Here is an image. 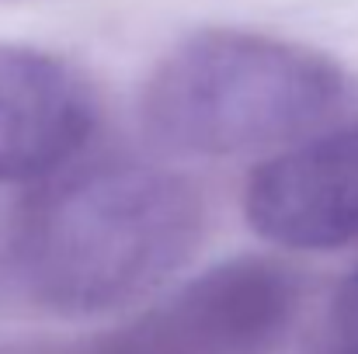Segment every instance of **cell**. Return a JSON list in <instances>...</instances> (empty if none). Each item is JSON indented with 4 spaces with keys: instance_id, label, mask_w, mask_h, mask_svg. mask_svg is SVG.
<instances>
[{
    "instance_id": "cell-2",
    "label": "cell",
    "mask_w": 358,
    "mask_h": 354,
    "mask_svg": "<svg viewBox=\"0 0 358 354\" xmlns=\"http://www.w3.org/2000/svg\"><path fill=\"white\" fill-rule=\"evenodd\" d=\"M348 80L324 52L243 28H206L150 73L139 118L188 156H237L310 139L341 108Z\"/></svg>"
},
{
    "instance_id": "cell-5",
    "label": "cell",
    "mask_w": 358,
    "mask_h": 354,
    "mask_svg": "<svg viewBox=\"0 0 358 354\" xmlns=\"http://www.w3.org/2000/svg\"><path fill=\"white\" fill-rule=\"evenodd\" d=\"M98 125L91 84L66 59L0 42V184L63 174Z\"/></svg>"
},
{
    "instance_id": "cell-4",
    "label": "cell",
    "mask_w": 358,
    "mask_h": 354,
    "mask_svg": "<svg viewBox=\"0 0 358 354\" xmlns=\"http://www.w3.org/2000/svg\"><path fill=\"white\" fill-rule=\"evenodd\" d=\"M243 216L257 236L289 250L358 243V121L310 135L250 170Z\"/></svg>"
},
{
    "instance_id": "cell-7",
    "label": "cell",
    "mask_w": 358,
    "mask_h": 354,
    "mask_svg": "<svg viewBox=\"0 0 358 354\" xmlns=\"http://www.w3.org/2000/svg\"><path fill=\"white\" fill-rule=\"evenodd\" d=\"M94 354H105V351H101V348H94Z\"/></svg>"
},
{
    "instance_id": "cell-3",
    "label": "cell",
    "mask_w": 358,
    "mask_h": 354,
    "mask_svg": "<svg viewBox=\"0 0 358 354\" xmlns=\"http://www.w3.org/2000/svg\"><path fill=\"white\" fill-rule=\"evenodd\" d=\"M296 309V274L271 257L243 253L213 264L98 348L105 354H271Z\"/></svg>"
},
{
    "instance_id": "cell-1",
    "label": "cell",
    "mask_w": 358,
    "mask_h": 354,
    "mask_svg": "<svg viewBox=\"0 0 358 354\" xmlns=\"http://www.w3.org/2000/svg\"><path fill=\"white\" fill-rule=\"evenodd\" d=\"M206 226L199 188L167 167L112 160L49 177L17 212L24 292L70 316L108 313L178 274Z\"/></svg>"
},
{
    "instance_id": "cell-6",
    "label": "cell",
    "mask_w": 358,
    "mask_h": 354,
    "mask_svg": "<svg viewBox=\"0 0 358 354\" xmlns=\"http://www.w3.org/2000/svg\"><path fill=\"white\" fill-rule=\"evenodd\" d=\"M331 337H334V354H358V271L334 295Z\"/></svg>"
}]
</instances>
